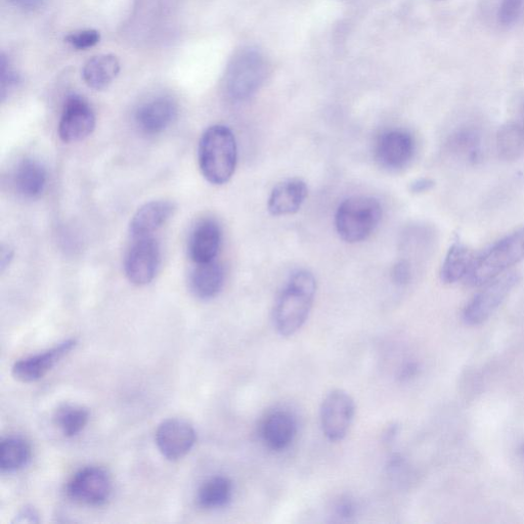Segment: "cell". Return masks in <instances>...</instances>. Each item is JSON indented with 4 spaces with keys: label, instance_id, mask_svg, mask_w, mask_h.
Masks as SVG:
<instances>
[{
    "label": "cell",
    "instance_id": "4316f807",
    "mask_svg": "<svg viewBox=\"0 0 524 524\" xmlns=\"http://www.w3.org/2000/svg\"><path fill=\"white\" fill-rule=\"evenodd\" d=\"M497 147L503 159H518L524 152V129L516 124L503 126L497 136Z\"/></svg>",
    "mask_w": 524,
    "mask_h": 524
},
{
    "label": "cell",
    "instance_id": "ac0fdd59",
    "mask_svg": "<svg viewBox=\"0 0 524 524\" xmlns=\"http://www.w3.org/2000/svg\"><path fill=\"white\" fill-rule=\"evenodd\" d=\"M307 184L299 179H291L278 184L272 191L268 209L274 216L291 215L299 211L308 198Z\"/></svg>",
    "mask_w": 524,
    "mask_h": 524
},
{
    "label": "cell",
    "instance_id": "cb8c5ba5",
    "mask_svg": "<svg viewBox=\"0 0 524 524\" xmlns=\"http://www.w3.org/2000/svg\"><path fill=\"white\" fill-rule=\"evenodd\" d=\"M31 458L30 445L19 436H9L0 444V468L15 472L25 467Z\"/></svg>",
    "mask_w": 524,
    "mask_h": 524
},
{
    "label": "cell",
    "instance_id": "8fae6325",
    "mask_svg": "<svg viewBox=\"0 0 524 524\" xmlns=\"http://www.w3.org/2000/svg\"><path fill=\"white\" fill-rule=\"evenodd\" d=\"M196 443V431L186 420L172 418L162 422L156 431L160 453L170 461L184 458Z\"/></svg>",
    "mask_w": 524,
    "mask_h": 524
},
{
    "label": "cell",
    "instance_id": "9a60e30c",
    "mask_svg": "<svg viewBox=\"0 0 524 524\" xmlns=\"http://www.w3.org/2000/svg\"><path fill=\"white\" fill-rule=\"evenodd\" d=\"M177 206L168 200L152 201L142 206L129 225L131 238L153 236L176 212Z\"/></svg>",
    "mask_w": 524,
    "mask_h": 524
},
{
    "label": "cell",
    "instance_id": "7c38bea8",
    "mask_svg": "<svg viewBox=\"0 0 524 524\" xmlns=\"http://www.w3.org/2000/svg\"><path fill=\"white\" fill-rule=\"evenodd\" d=\"M415 153V142L406 130L386 131L375 146V159L384 169L397 171L405 168Z\"/></svg>",
    "mask_w": 524,
    "mask_h": 524
},
{
    "label": "cell",
    "instance_id": "7402d4cb",
    "mask_svg": "<svg viewBox=\"0 0 524 524\" xmlns=\"http://www.w3.org/2000/svg\"><path fill=\"white\" fill-rule=\"evenodd\" d=\"M120 64L113 55H101L87 62L82 75L85 83L96 91L106 89L117 77Z\"/></svg>",
    "mask_w": 524,
    "mask_h": 524
},
{
    "label": "cell",
    "instance_id": "52a82bcc",
    "mask_svg": "<svg viewBox=\"0 0 524 524\" xmlns=\"http://www.w3.org/2000/svg\"><path fill=\"white\" fill-rule=\"evenodd\" d=\"M133 240L124 260L125 275L130 283L145 286L158 273L161 264L160 245L153 236Z\"/></svg>",
    "mask_w": 524,
    "mask_h": 524
},
{
    "label": "cell",
    "instance_id": "f546056e",
    "mask_svg": "<svg viewBox=\"0 0 524 524\" xmlns=\"http://www.w3.org/2000/svg\"><path fill=\"white\" fill-rule=\"evenodd\" d=\"M66 42L76 50H87L94 48L101 40V34L97 30H81L69 34Z\"/></svg>",
    "mask_w": 524,
    "mask_h": 524
},
{
    "label": "cell",
    "instance_id": "44dd1931",
    "mask_svg": "<svg viewBox=\"0 0 524 524\" xmlns=\"http://www.w3.org/2000/svg\"><path fill=\"white\" fill-rule=\"evenodd\" d=\"M476 254L463 243L456 242L445 258L441 278L446 284H455L467 279L472 271Z\"/></svg>",
    "mask_w": 524,
    "mask_h": 524
},
{
    "label": "cell",
    "instance_id": "ffe728a7",
    "mask_svg": "<svg viewBox=\"0 0 524 524\" xmlns=\"http://www.w3.org/2000/svg\"><path fill=\"white\" fill-rule=\"evenodd\" d=\"M14 184L20 195L28 199H35L46 189V168L35 160L26 159L16 169Z\"/></svg>",
    "mask_w": 524,
    "mask_h": 524
},
{
    "label": "cell",
    "instance_id": "d6a6232c",
    "mask_svg": "<svg viewBox=\"0 0 524 524\" xmlns=\"http://www.w3.org/2000/svg\"><path fill=\"white\" fill-rule=\"evenodd\" d=\"M40 521L39 513L34 507L26 506L15 516V524H35Z\"/></svg>",
    "mask_w": 524,
    "mask_h": 524
},
{
    "label": "cell",
    "instance_id": "5b68a950",
    "mask_svg": "<svg viewBox=\"0 0 524 524\" xmlns=\"http://www.w3.org/2000/svg\"><path fill=\"white\" fill-rule=\"evenodd\" d=\"M267 73V62L258 52L245 50L239 53L226 74L228 95L235 101L251 98L265 82Z\"/></svg>",
    "mask_w": 524,
    "mask_h": 524
},
{
    "label": "cell",
    "instance_id": "484cf974",
    "mask_svg": "<svg viewBox=\"0 0 524 524\" xmlns=\"http://www.w3.org/2000/svg\"><path fill=\"white\" fill-rule=\"evenodd\" d=\"M449 145L455 156L467 162L476 163L482 156V137L472 128L456 131Z\"/></svg>",
    "mask_w": 524,
    "mask_h": 524
},
{
    "label": "cell",
    "instance_id": "e0dca14e",
    "mask_svg": "<svg viewBox=\"0 0 524 524\" xmlns=\"http://www.w3.org/2000/svg\"><path fill=\"white\" fill-rule=\"evenodd\" d=\"M225 284V271L216 260L195 264L189 276V287L195 297L209 300L221 293Z\"/></svg>",
    "mask_w": 524,
    "mask_h": 524
},
{
    "label": "cell",
    "instance_id": "2e32d148",
    "mask_svg": "<svg viewBox=\"0 0 524 524\" xmlns=\"http://www.w3.org/2000/svg\"><path fill=\"white\" fill-rule=\"evenodd\" d=\"M178 107L169 98H157L143 104L136 113V123L143 134L156 136L177 118Z\"/></svg>",
    "mask_w": 524,
    "mask_h": 524
},
{
    "label": "cell",
    "instance_id": "d6986e66",
    "mask_svg": "<svg viewBox=\"0 0 524 524\" xmlns=\"http://www.w3.org/2000/svg\"><path fill=\"white\" fill-rule=\"evenodd\" d=\"M297 426L294 418L287 412L270 414L261 426L262 440L273 451H283L294 441Z\"/></svg>",
    "mask_w": 524,
    "mask_h": 524
},
{
    "label": "cell",
    "instance_id": "e575fe53",
    "mask_svg": "<svg viewBox=\"0 0 524 524\" xmlns=\"http://www.w3.org/2000/svg\"><path fill=\"white\" fill-rule=\"evenodd\" d=\"M14 258V250L9 245H3L0 250V270L4 273Z\"/></svg>",
    "mask_w": 524,
    "mask_h": 524
},
{
    "label": "cell",
    "instance_id": "603a6c76",
    "mask_svg": "<svg viewBox=\"0 0 524 524\" xmlns=\"http://www.w3.org/2000/svg\"><path fill=\"white\" fill-rule=\"evenodd\" d=\"M234 487L232 480L226 476H214L206 480L197 495L198 505L204 509L226 507L232 500Z\"/></svg>",
    "mask_w": 524,
    "mask_h": 524
},
{
    "label": "cell",
    "instance_id": "30bf717a",
    "mask_svg": "<svg viewBox=\"0 0 524 524\" xmlns=\"http://www.w3.org/2000/svg\"><path fill=\"white\" fill-rule=\"evenodd\" d=\"M96 127V115L89 103L78 96L68 98L59 123V137L67 144L89 138Z\"/></svg>",
    "mask_w": 524,
    "mask_h": 524
},
{
    "label": "cell",
    "instance_id": "4fadbf2b",
    "mask_svg": "<svg viewBox=\"0 0 524 524\" xmlns=\"http://www.w3.org/2000/svg\"><path fill=\"white\" fill-rule=\"evenodd\" d=\"M76 345V340L68 339L47 352L20 360L13 367V375L24 383L35 382L45 377L61 360L73 351Z\"/></svg>",
    "mask_w": 524,
    "mask_h": 524
},
{
    "label": "cell",
    "instance_id": "4dcf8cb0",
    "mask_svg": "<svg viewBox=\"0 0 524 524\" xmlns=\"http://www.w3.org/2000/svg\"><path fill=\"white\" fill-rule=\"evenodd\" d=\"M356 513L357 506L352 499L343 498L335 506V515L342 520L349 521L355 517Z\"/></svg>",
    "mask_w": 524,
    "mask_h": 524
},
{
    "label": "cell",
    "instance_id": "d4e9b609",
    "mask_svg": "<svg viewBox=\"0 0 524 524\" xmlns=\"http://www.w3.org/2000/svg\"><path fill=\"white\" fill-rule=\"evenodd\" d=\"M90 411L73 404H64L58 408L54 415L56 426L67 436L73 438L79 434L89 423Z\"/></svg>",
    "mask_w": 524,
    "mask_h": 524
},
{
    "label": "cell",
    "instance_id": "5bb4252c",
    "mask_svg": "<svg viewBox=\"0 0 524 524\" xmlns=\"http://www.w3.org/2000/svg\"><path fill=\"white\" fill-rule=\"evenodd\" d=\"M222 245V229L212 218L200 221L193 229L188 252L194 264H205L216 259Z\"/></svg>",
    "mask_w": 524,
    "mask_h": 524
},
{
    "label": "cell",
    "instance_id": "8d00e7d4",
    "mask_svg": "<svg viewBox=\"0 0 524 524\" xmlns=\"http://www.w3.org/2000/svg\"><path fill=\"white\" fill-rule=\"evenodd\" d=\"M416 367L414 365L407 366L401 373V377L407 379L415 374Z\"/></svg>",
    "mask_w": 524,
    "mask_h": 524
},
{
    "label": "cell",
    "instance_id": "6da1fadb",
    "mask_svg": "<svg viewBox=\"0 0 524 524\" xmlns=\"http://www.w3.org/2000/svg\"><path fill=\"white\" fill-rule=\"evenodd\" d=\"M316 293L317 281L310 272L298 271L289 278L273 314L274 326L281 336H293L307 322Z\"/></svg>",
    "mask_w": 524,
    "mask_h": 524
},
{
    "label": "cell",
    "instance_id": "3957f363",
    "mask_svg": "<svg viewBox=\"0 0 524 524\" xmlns=\"http://www.w3.org/2000/svg\"><path fill=\"white\" fill-rule=\"evenodd\" d=\"M524 258V227L496 242L476 256L466 281L470 286H484L506 273Z\"/></svg>",
    "mask_w": 524,
    "mask_h": 524
},
{
    "label": "cell",
    "instance_id": "83f0119b",
    "mask_svg": "<svg viewBox=\"0 0 524 524\" xmlns=\"http://www.w3.org/2000/svg\"><path fill=\"white\" fill-rule=\"evenodd\" d=\"M2 69H0V96L4 102L16 90L20 81L19 74L15 71L5 55L2 56Z\"/></svg>",
    "mask_w": 524,
    "mask_h": 524
},
{
    "label": "cell",
    "instance_id": "1f68e13d",
    "mask_svg": "<svg viewBox=\"0 0 524 524\" xmlns=\"http://www.w3.org/2000/svg\"><path fill=\"white\" fill-rule=\"evenodd\" d=\"M392 277L399 285L408 284L412 277V270L409 262L406 260L398 262L395 269H393Z\"/></svg>",
    "mask_w": 524,
    "mask_h": 524
},
{
    "label": "cell",
    "instance_id": "836d02e7",
    "mask_svg": "<svg viewBox=\"0 0 524 524\" xmlns=\"http://www.w3.org/2000/svg\"><path fill=\"white\" fill-rule=\"evenodd\" d=\"M45 0H10V3L23 11L32 12L42 7Z\"/></svg>",
    "mask_w": 524,
    "mask_h": 524
},
{
    "label": "cell",
    "instance_id": "9c48e42d",
    "mask_svg": "<svg viewBox=\"0 0 524 524\" xmlns=\"http://www.w3.org/2000/svg\"><path fill=\"white\" fill-rule=\"evenodd\" d=\"M71 499L87 506H102L110 498L112 482L106 470L86 467L79 470L67 488Z\"/></svg>",
    "mask_w": 524,
    "mask_h": 524
},
{
    "label": "cell",
    "instance_id": "8992f818",
    "mask_svg": "<svg viewBox=\"0 0 524 524\" xmlns=\"http://www.w3.org/2000/svg\"><path fill=\"white\" fill-rule=\"evenodd\" d=\"M517 273H505L478 292L466 305L463 320L469 326H477L488 321L500 308L519 282Z\"/></svg>",
    "mask_w": 524,
    "mask_h": 524
},
{
    "label": "cell",
    "instance_id": "d590c367",
    "mask_svg": "<svg viewBox=\"0 0 524 524\" xmlns=\"http://www.w3.org/2000/svg\"><path fill=\"white\" fill-rule=\"evenodd\" d=\"M434 187L433 181L429 179H420L415 181L411 187L410 190L414 194H422L425 192L430 191Z\"/></svg>",
    "mask_w": 524,
    "mask_h": 524
},
{
    "label": "cell",
    "instance_id": "277c9868",
    "mask_svg": "<svg viewBox=\"0 0 524 524\" xmlns=\"http://www.w3.org/2000/svg\"><path fill=\"white\" fill-rule=\"evenodd\" d=\"M382 218L378 200L368 196H355L344 200L335 216L336 230L347 243H360L377 229Z\"/></svg>",
    "mask_w": 524,
    "mask_h": 524
},
{
    "label": "cell",
    "instance_id": "7a4b0ae2",
    "mask_svg": "<svg viewBox=\"0 0 524 524\" xmlns=\"http://www.w3.org/2000/svg\"><path fill=\"white\" fill-rule=\"evenodd\" d=\"M238 160L237 142L233 131L225 125L206 129L198 148L199 167L212 185L227 184L234 176Z\"/></svg>",
    "mask_w": 524,
    "mask_h": 524
},
{
    "label": "cell",
    "instance_id": "f1b7e54d",
    "mask_svg": "<svg viewBox=\"0 0 524 524\" xmlns=\"http://www.w3.org/2000/svg\"><path fill=\"white\" fill-rule=\"evenodd\" d=\"M524 10V0H501L498 11L499 23L512 26L518 22Z\"/></svg>",
    "mask_w": 524,
    "mask_h": 524
},
{
    "label": "cell",
    "instance_id": "ba28073f",
    "mask_svg": "<svg viewBox=\"0 0 524 524\" xmlns=\"http://www.w3.org/2000/svg\"><path fill=\"white\" fill-rule=\"evenodd\" d=\"M356 414L354 399L342 389H334L325 397L321 410V426L331 442H341L353 424Z\"/></svg>",
    "mask_w": 524,
    "mask_h": 524
}]
</instances>
